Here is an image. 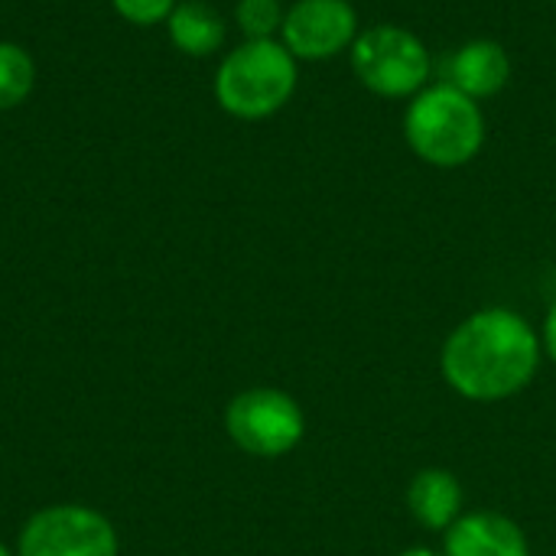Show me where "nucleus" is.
Returning a JSON list of instances; mask_svg holds the SVG:
<instances>
[{"instance_id": "18", "label": "nucleus", "mask_w": 556, "mask_h": 556, "mask_svg": "<svg viewBox=\"0 0 556 556\" xmlns=\"http://www.w3.org/2000/svg\"><path fill=\"white\" fill-rule=\"evenodd\" d=\"M554 3H556V0H554Z\"/></svg>"}, {"instance_id": "5", "label": "nucleus", "mask_w": 556, "mask_h": 556, "mask_svg": "<svg viewBox=\"0 0 556 556\" xmlns=\"http://www.w3.org/2000/svg\"><path fill=\"white\" fill-rule=\"evenodd\" d=\"M231 443L257 459H280L303 443L306 417L293 394L280 388H251L231 397L225 410Z\"/></svg>"}, {"instance_id": "7", "label": "nucleus", "mask_w": 556, "mask_h": 556, "mask_svg": "<svg viewBox=\"0 0 556 556\" xmlns=\"http://www.w3.org/2000/svg\"><path fill=\"white\" fill-rule=\"evenodd\" d=\"M358 13L349 0H296L283 13L280 42L296 62H326L358 39Z\"/></svg>"}, {"instance_id": "15", "label": "nucleus", "mask_w": 556, "mask_h": 556, "mask_svg": "<svg viewBox=\"0 0 556 556\" xmlns=\"http://www.w3.org/2000/svg\"><path fill=\"white\" fill-rule=\"evenodd\" d=\"M541 349L551 355V362L556 365V300L554 306L547 309V319H544V336H541Z\"/></svg>"}, {"instance_id": "9", "label": "nucleus", "mask_w": 556, "mask_h": 556, "mask_svg": "<svg viewBox=\"0 0 556 556\" xmlns=\"http://www.w3.org/2000/svg\"><path fill=\"white\" fill-rule=\"evenodd\" d=\"M446 75L453 88H459L472 101H485V98H495L508 85L511 59L505 46L495 39H469L450 55Z\"/></svg>"}, {"instance_id": "2", "label": "nucleus", "mask_w": 556, "mask_h": 556, "mask_svg": "<svg viewBox=\"0 0 556 556\" xmlns=\"http://www.w3.org/2000/svg\"><path fill=\"white\" fill-rule=\"evenodd\" d=\"M404 140L417 160L437 169H456L479 156L485 143V114L479 101L450 81L427 85L407 101Z\"/></svg>"}, {"instance_id": "14", "label": "nucleus", "mask_w": 556, "mask_h": 556, "mask_svg": "<svg viewBox=\"0 0 556 556\" xmlns=\"http://www.w3.org/2000/svg\"><path fill=\"white\" fill-rule=\"evenodd\" d=\"M114 10L134 23V26H153V23H166V16L173 13V7L179 0H111Z\"/></svg>"}, {"instance_id": "10", "label": "nucleus", "mask_w": 556, "mask_h": 556, "mask_svg": "<svg viewBox=\"0 0 556 556\" xmlns=\"http://www.w3.org/2000/svg\"><path fill=\"white\" fill-rule=\"evenodd\" d=\"M407 508L427 531H450L463 515V485L450 469H420L407 489Z\"/></svg>"}, {"instance_id": "16", "label": "nucleus", "mask_w": 556, "mask_h": 556, "mask_svg": "<svg viewBox=\"0 0 556 556\" xmlns=\"http://www.w3.org/2000/svg\"><path fill=\"white\" fill-rule=\"evenodd\" d=\"M397 556H440V554H433L430 547H410V551H404V554H397Z\"/></svg>"}, {"instance_id": "12", "label": "nucleus", "mask_w": 556, "mask_h": 556, "mask_svg": "<svg viewBox=\"0 0 556 556\" xmlns=\"http://www.w3.org/2000/svg\"><path fill=\"white\" fill-rule=\"evenodd\" d=\"M36 65L29 52L16 42H0V111L23 104L33 91Z\"/></svg>"}, {"instance_id": "11", "label": "nucleus", "mask_w": 556, "mask_h": 556, "mask_svg": "<svg viewBox=\"0 0 556 556\" xmlns=\"http://www.w3.org/2000/svg\"><path fill=\"white\" fill-rule=\"evenodd\" d=\"M166 33L179 52H186L192 59H205L225 46L228 26H225V16L212 3L179 0L173 7V13L166 16Z\"/></svg>"}, {"instance_id": "6", "label": "nucleus", "mask_w": 556, "mask_h": 556, "mask_svg": "<svg viewBox=\"0 0 556 556\" xmlns=\"http://www.w3.org/2000/svg\"><path fill=\"white\" fill-rule=\"evenodd\" d=\"M16 556H117V531L88 505H49L23 525Z\"/></svg>"}, {"instance_id": "3", "label": "nucleus", "mask_w": 556, "mask_h": 556, "mask_svg": "<svg viewBox=\"0 0 556 556\" xmlns=\"http://www.w3.org/2000/svg\"><path fill=\"white\" fill-rule=\"evenodd\" d=\"M296 78V59L280 39H244L215 72V101L238 121H264L293 98Z\"/></svg>"}, {"instance_id": "4", "label": "nucleus", "mask_w": 556, "mask_h": 556, "mask_svg": "<svg viewBox=\"0 0 556 556\" xmlns=\"http://www.w3.org/2000/svg\"><path fill=\"white\" fill-rule=\"evenodd\" d=\"M355 78L378 98H414L427 88L430 52L424 39L397 23H378L358 33L349 49Z\"/></svg>"}, {"instance_id": "1", "label": "nucleus", "mask_w": 556, "mask_h": 556, "mask_svg": "<svg viewBox=\"0 0 556 556\" xmlns=\"http://www.w3.org/2000/svg\"><path fill=\"white\" fill-rule=\"evenodd\" d=\"M541 336L534 326L505 306H489L466 316L443 342V381L466 401L495 404L521 394L541 365Z\"/></svg>"}, {"instance_id": "17", "label": "nucleus", "mask_w": 556, "mask_h": 556, "mask_svg": "<svg viewBox=\"0 0 556 556\" xmlns=\"http://www.w3.org/2000/svg\"><path fill=\"white\" fill-rule=\"evenodd\" d=\"M0 556H16V554H10V551H7V547L0 544Z\"/></svg>"}, {"instance_id": "13", "label": "nucleus", "mask_w": 556, "mask_h": 556, "mask_svg": "<svg viewBox=\"0 0 556 556\" xmlns=\"http://www.w3.org/2000/svg\"><path fill=\"white\" fill-rule=\"evenodd\" d=\"M283 7L280 0H238L235 3V23L244 33V39H274L283 26Z\"/></svg>"}, {"instance_id": "8", "label": "nucleus", "mask_w": 556, "mask_h": 556, "mask_svg": "<svg viewBox=\"0 0 556 556\" xmlns=\"http://www.w3.org/2000/svg\"><path fill=\"white\" fill-rule=\"evenodd\" d=\"M443 556H531L528 534L498 511L459 515L446 531Z\"/></svg>"}]
</instances>
